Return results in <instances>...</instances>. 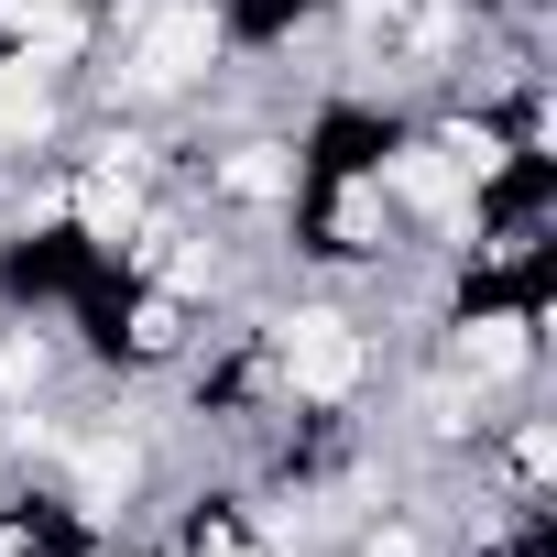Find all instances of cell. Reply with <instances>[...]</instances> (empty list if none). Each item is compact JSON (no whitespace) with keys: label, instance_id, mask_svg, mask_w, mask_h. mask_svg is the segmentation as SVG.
<instances>
[{"label":"cell","instance_id":"10","mask_svg":"<svg viewBox=\"0 0 557 557\" xmlns=\"http://www.w3.org/2000/svg\"><path fill=\"white\" fill-rule=\"evenodd\" d=\"M197 557H262V546H251V535H208Z\"/></svg>","mask_w":557,"mask_h":557},{"label":"cell","instance_id":"9","mask_svg":"<svg viewBox=\"0 0 557 557\" xmlns=\"http://www.w3.org/2000/svg\"><path fill=\"white\" fill-rule=\"evenodd\" d=\"M361 557H426V546H416V535H405V524H383V535H372V546H361Z\"/></svg>","mask_w":557,"mask_h":557},{"label":"cell","instance_id":"8","mask_svg":"<svg viewBox=\"0 0 557 557\" xmlns=\"http://www.w3.org/2000/svg\"><path fill=\"white\" fill-rule=\"evenodd\" d=\"M132 219V186H88V230H121Z\"/></svg>","mask_w":557,"mask_h":557},{"label":"cell","instance_id":"2","mask_svg":"<svg viewBox=\"0 0 557 557\" xmlns=\"http://www.w3.org/2000/svg\"><path fill=\"white\" fill-rule=\"evenodd\" d=\"M208 55H219V23H208V12H175V23H153V45H143L132 88H186Z\"/></svg>","mask_w":557,"mask_h":557},{"label":"cell","instance_id":"1","mask_svg":"<svg viewBox=\"0 0 557 557\" xmlns=\"http://www.w3.org/2000/svg\"><path fill=\"white\" fill-rule=\"evenodd\" d=\"M285 383H296V394H350V383H361L350 318H296V329H285Z\"/></svg>","mask_w":557,"mask_h":557},{"label":"cell","instance_id":"7","mask_svg":"<svg viewBox=\"0 0 557 557\" xmlns=\"http://www.w3.org/2000/svg\"><path fill=\"white\" fill-rule=\"evenodd\" d=\"M230 186H240V197H273V186H285V164H273V153H240Z\"/></svg>","mask_w":557,"mask_h":557},{"label":"cell","instance_id":"4","mask_svg":"<svg viewBox=\"0 0 557 557\" xmlns=\"http://www.w3.org/2000/svg\"><path fill=\"white\" fill-rule=\"evenodd\" d=\"M459 361H470L481 383H503V372H524V329H513V318H481V329L459 339Z\"/></svg>","mask_w":557,"mask_h":557},{"label":"cell","instance_id":"5","mask_svg":"<svg viewBox=\"0 0 557 557\" xmlns=\"http://www.w3.org/2000/svg\"><path fill=\"white\" fill-rule=\"evenodd\" d=\"M394 186H405L416 208H448V197H459V164H448V153H394Z\"/></svg>","mask_w":557,"mask_h":557},{"label":"cell","instance_id":"3","mask_svg":"<svg viewBox=\"0 0 557 557\" xmlns=\"http://www.w3.org/2000/svg\"><path fill=\"white\" fill-rule=\"evenodd\" d=\"M55 121V99H45V77L34 66H0V143H34Z\"/></svg>","mask_w":557,"mask_h":557},{"label":"cell","instance_id":"6","mask_svg":"<svg viewBox=\"0 0 557 557\" xmlns=\"http://www.w3.org/2000/svg\"><path fill=\"white\" fill-rule=\"evenodd\" d=\"M12 34L23 45H77V12L66 0H12Z\"/></svg>","mask_w":557,"mask_h":557}]
</instances>
